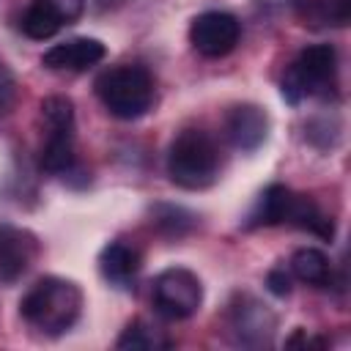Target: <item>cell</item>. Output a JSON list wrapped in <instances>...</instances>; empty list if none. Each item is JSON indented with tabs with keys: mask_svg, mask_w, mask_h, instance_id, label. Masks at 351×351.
<instances>
[{
	"mask_svg": "<svg viewBox=\"0 0 351 351\" xmlns=\"http://www.w3.org/2000/svg\"><path fill=\"white\" fill-rule=\"evenodd\" d=\"M288 271H291V277H296L307 285H315V288L332 285V261L318 247H299L288 261Z\"/></svg>",
	"mask_w": 351,
	"mask_h": 351,
	"instance_id": "2e32d148",
	"label": "cell"
},
{
	"mask_svg": "<svg viewBox=\"0 0 351 351\" xmlns=\"http://www.w3.org/2000/svg\"><path fill=\"white\" fill-rule=\"evenodd\" d=\"M44 143L38 165L49 176H71L77 167L74 156V104L69 96H47L41 101Z\"/></svg>",
	"mask_w": 351,
	"mask_h": 351,
	"instance_id": "5b68a950",
	"label": "cell"
},
{
	"mask_svg": "<svg viewBox=\"0 0 351 351\" xmlns=\"http://www.w3.org/2000/svg\"><path fill=\"white\" fill-rule=\"evenodd\" d=\"M293 14L304 27H346L351 22V0H293Z\"/></svg>",
	"mask_w": 351,
	"mask_h": 351,
	"instance_id": "9a60e30c",
	"label": "cell"
},
{
	"mask_svg": "<svg viewBox=\"0 0 351 351\" xmlns=\"http://www.w3.org/2000/svg\"><path fill=\"white\" fill-rule=\"evenodd\" d=\"M41 247L36 233L16 225H0V282H16L22 280L30 266L36 263Z\"/></svg>",
	"mask_w": 351,
	"mask_h": 351,
	"instance_id": "30bf717a",
	"label": "cell"
},
{
	"mask_svg": "<svg viewBox=\"0 0 351 351\" xmlns=\"http://www.w3.org/2000/svg\"><path fill=\"white\" fill-rule=\"evenodd\" d=\"M266 288L274 293V296H288L291 293V271L285 266H274L269 274H266Z\"/></svg>",
	"mask_w": 351,
	"mask_h": 351,
	"instance_id": "44dd1931",
	"label": "cell"
},
{
	"mask_svg": "<svg viewBox=\"0 0 351 351\" xmlns=\"http://www.w3.org/2000/svg\"><path fill=\"white\" fill-rule=\"evenodd\" d=\"M225 137L236 151H258L269 137V115L258 104H233L225 112Z\"/></svg>",
	"mask_w": 351,
	"mask_h": 351,
	"instance_id": "8fae6325",
	"label": "cell"
},
{
	"mask_svg": "<svg viewBox=\"0 0 351 351\" xmlns=\"http://www.w3.org/2000/svg\"><path fill=\"white\" fill-rule=\"evenodd\" d=\"M80 313H82L80 285L55 274L36 280L19 302V315L25 318V324L47 337H58L69 332L77 324Z\"/></svg>",
	"mask_w": 351,
	"mask_h": 351,
	"instance_id": "6da1fadb",
	"label": "cell"
},
{
	"mask_svg": "<svg viewBox=\"0 0 351 351\" xmlns=\"http://www.w3.org/2000/svg\"><path fill=\"white\" fill-rule=\"evenodd\" d=\"M225 329L230 335V340L236 346L244 348H266L274 340V329H277V315L274 310L261 302L252 293H236L228 302L225 310Z\"/></svg>",
	"mask_w": 351,
	"mask_h": 351,
	"instance_id": "52a82bcc",
	"label": "cell"
},
{
	"mask_svg": "<svg viewBox=\"0 0 351 351\" xmlns=\"http://www.w3.org/2000/svg\"><path fill=\"white\" fill-rule=\"evenodd\" d=\"M285 346H304V348H307V346H326V340H324V337H313V335H307L304 329H296V332L285 340Z\"/></svg>",
	"mask_w": 351,
	"mask_h": 351,
	"instance_id": "7402d4cb",
	"label": "cell"
},
{
	"mask_svg": "<svg viewBox=\"0 0 351 351\" xmlns=\"http://www.w3.org/2000/svg\"><path fill=\"white\" fill-rule=\"evenodd\" d=\"M16 101V80L14 71L0 60V115H5Z\"/></svg>",
	"mask_w": 351,
	"mask_h": 351,
	"instance_id": "ffe728a7",
	"label": "cell"
},
{
	"mask_svg": "<svg viewBox=\"0 0 351 351\" xmlns=\"http://www.w3.org/2000/svg\"><path fill=\"white\" fill-rule=\"evenodd\" d=\"M140 269H143L140 250L134 244L123 241V239H115V241L104 244L101 252H99V271L112 288H121V291L134 288Z\"/></svg>",
	"mask_w": 351,
	"mask_h": 351,
	"instance_id": "4fadbf2b",
	"label": "cell"
},
{
	"mask_svg": "<svg viewBox=\"0 0 351 351\" xmlns=\"http://www.w3.org/2000/svg\"><path fill=\"white\" fill-rule=\"evenodd\" d=\"M288 225L299 228V230H307L324 241H332L335 239V219L321 211V206L310 197V195H299L293 197V208H291V217H288Z\"/></svg>",
	"mask_w": 351,
	"mask_h": 351,
	"instance_id": "e0dca14e",
	"label": "cell"
},
{
	"mask_svg": "<svg viewBox=\"0 0 351 351\" xmlns=\"http://www.w3.org/2000/svg\"><path fill=\"white\" fill-rule=\"evenodd\" d=\"M222 156L217 140L203 129H184L167 148V176L176 186L197 192L219 178Z\"/></svg>",
	"mask_w": 351,
	"mask_h": 351,
	"instance_id": "7a4b0ae2",
	"label": "cell"
},
{
	"mask_svg": "<svg viewBox=\"0 0 351 351\" xmlns=\"http://www.w3.org/2000/svg\"><path fill=\"white\" fill-rule=\"evenodd\" d=\"M337 88V49L332 44H310L288 66L282 77V99L302 104L304 99H329Z\"/></svg>",
	"mask_w": 351,
	"mask_h": 351,
	"instance_id": "277c9868",
	"label": "cell"
},
{
	"mask_svg": "<svg viewBox=\"0 0 351 351\" xmlns=\"http://www.w3.org/2000/svg\"><path fill=\"white\" fill-rule=\"evenodd\" d=\"M96 96L104 104V110L121 121H134L145 115L154 104V77L145 66L137 63H121L104 69L96 82Z\"/></svg>",
	"mask_w": 351,
	"mask_h": 351,
	"instance_id": "3957f363",
	"label": "cell"
},
{
	"mask_svg": "<svg viewBox=\"0 0 351 351\" xmlns=\"http://www.w3.org/2000/svg\"><path fill=\"white\" fill-rule=\"evenodd\" d=\"M170 346H173V340L167 337V332L145 318L129 321L115 343V348H121V351H162Z\"/></svg>",
	"mask_w": 351,
	"mask_h": 351,
	"instance_id": "ac0fdd59",
	"label": "cell"
},
{
	"mask_svg": "<svg viewBox=\"0 0 351 351\" xmlns=\"http://www.w3.org/2000/svg\"><path fill=\"white\" fill-rule=\"evenodd\" d=\"M154 310L167 321H184L203 304V282L192 269L170 266L154 277L151 285Z\"/></svg>",
	"mask_w": 351,
	"mask_h": 351,
	"instance_id": "8992f818",
	"label": "cell"
},
{
	"mask_svg": "<svg viewBox=\"0 0 351 351\" xmlns=\"http://www.w3.org/2000/svg\"><path fill=\"white\" fill-rule=\"evenodd\" d=\"M151 225L165 239H181V236H186L197 225V217L189 208H184V206L156 203V206H151Z\"/></svg>",
	"mask_w": 351,
	"mask_h": 351,
	"instance_id": "d6986e66",
	"label": "cell"
},
{
	"mask_svg": "<svg viewBox=\"0 0 351 351\" xmlns=\"http://www.w3.org/2000/svg\"><path fill=\"white\" fill-rule=\"evenodd\" d=\"M104 55H107V47L99 38L80 36V38H69V41L52 44L44 52L41 63L49 71H88L96 63H101Z\"/></svg>",
	"mask_w": 351,
	"mask_h": 351,
	"instance_id": "7c38bea8",
	"label": "cell"
},
{
	"mask_svg": "<svg viewBox=\"0 0 351 351\" xmlns=\"http://www.w3.org/2000/svg\"><path fill=\"white\" fill-rule=\"evenodd\" d=\"M85 11V0H33L22 14V33L33 41L52 38L66 25L77 22Z\"/></svg>",
	"mask_w": 351,
	"mask_h": 351,
	"instance_id": "9c48e42d",
	"label": "cell"
},
{
	"mask_svg": "<svg viewBox=\"0 0 351 351\" xmlns=\"http://www.w3.org/2000/svg\"><path fill=\"white\" fill-rule=\"evenodd\" d=\"M293 197L296 192L285 184H269L255 206L250 208V214L244 217V228L255 230V228H274V225H288L291 208H293Z\"/></svg>",
	"mask_w": 351,
	"mask_h": 351,
	"instance_id": "5bb4252c",
	"label": "cell"
},
{
	"mask_svg": "<svg viewBox=\"0 0 351 351\" xmlns=\"http://www.w3.org/2000/svg\"><path fill=\"white\" fill-rule=\"evenodd\" d=\"M241 38L239 16L228 11H203L189 25V41L203 58H225L236 49Z\"/></svg>",
	"mask_w": 351,
	"mask_h": 351,
	"instance_id": "ba28073f",
	"label": "cell"
}]
</instances>
